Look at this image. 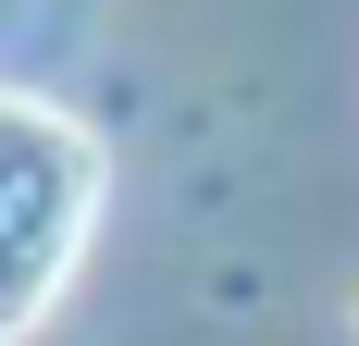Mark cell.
<instances>
[{
	"label": "cell",
	"mask_w": 359,
	"mask_h": 346,
	"mask_svg": "<svg viewBox=\"0 0 359 346\" xmlns=\"http://www.w3.org/2000/svg\"><path fill=\"white\" fill-rule=\"evenodd\" d=\"M87 223H100V148H87V124L0 87V346L62 297Z\"/></svg>",
	"instance_id": "cell-1"
}]
</instances>
